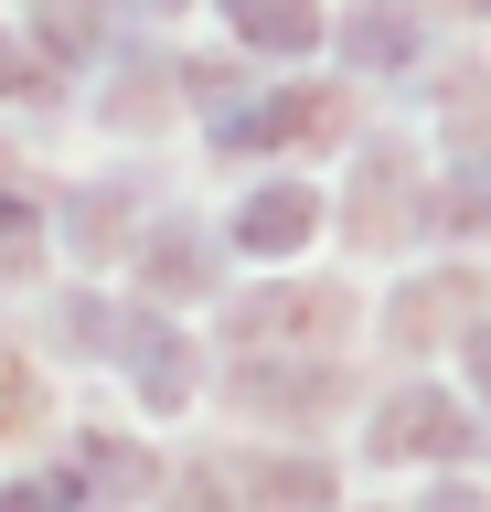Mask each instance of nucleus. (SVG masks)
I'll return each mask as SVG.
<instances>
[{"mask_svg": "<svg viewBox=\"0 0 491 512\" xmlns=\"http://www.w3.org/2000/svg\"><path fill=\"white\" fill-rule=\"evenodd\" d=\"M353 320L342 288H257V299H235V352H321L331 331Z\"/></svg>", "mask_w": 491, "mask_h": 512, "instance_id": "nucleus-1", "label": "nucleus"}, {"mask_svg": "<svg viewBox=\"0 0 491 512\" xmlns=\"http://www.w3.org/2000/svg\"><path fill=\"white\" fill-rule=\"evenodd\" d=\"M363 448H374V459H459V448H470V416H459L438 384H406V395L374 416Z\"/></svg>", "mask_w": 491, "mask_h": 512, "instance_id": "nucleus-2", "label": "nucleus"}, {"mask_svg": "<svg viewBox=\"0 0 491 512\" xmlns=\"http://www.w3.org/2000/svg\"><path fill=\"white\" fill-rule=\"evenodd\" d=\"M310 224H321V192L310 182H267L257 203H235V256H289Z\"/></svg>", "mask_w": 491, "mask_h": 512, "instance_id": "nucleus-3", "label": "nucleus"}, {"mask_svg": "<svg viewBox=\"0 0 491 512\" xmlns=\"http://www.w3.org/2000/svg\"><path fill=\"white\" fill-rule=\"evenodd\" d=\"M395 224H417L406 160H395V150H363V171H353V235H363V246H395Z\"/></svg>", "mask_w": 491, "mask_h": 512, "instance_id": "nucleus-4", "label": "nucleus"}, {"mask_svg": "<svg viewBox=\"0 0 491 512\" xmlns=\"http://www.w3.org/2000/svg\"><path fill=\"white\" fill-rule=\"evenodd\" d=\"M129 374H139V395H150L161 416L193 395V363H182V331H171V320H150V310L129 320Z\"/></svg>", "mask_w": 491, "mask_h": 512, "instance_id": "nucleus-5", "label": "nucleus"}, {"mask_svg": "<svg viewBox=\"0 0 491 512\" xmlns=\"http://www.w3.org/2000/svg\"><path fill=\"white\" fill-rule=\"evenodd\" d=\"M225 22L257 43V54H310L321 43V11L310 0H225Z\"/></svg>", "mask_w": 491, "mask_h": 512, "instance_id": "nucleus-6", "label": "nucleus"}, {"mask_svg": "<svg viewBox=\"0 0 491 512\" xmlns=\"http://www.w3.org/2000/svg\"><path fill=\"white\" fill-rule=\"evenodd\" d=\"M235 491H278V502H321V491H331V470H321V459H235Z\"/></svg>", "mask_w": 491, "mask_h": 512, "instance_id": "nucleus-7", "label": "nucleus"}, {"mask_svg": "<svg viewBox=\"0 0 491 512\" xmlns=\"http://www.w3.org/2000/svg\"><path fill=\"white\" fill-rule=\"evenodd\" d=\"M139 267L171 288V299H193L203 288V235H182V224H161V246H139Z\"/></svg>", "mask_w": 491, "mask_h": 512, "instance_id": "nucleus-8", "label": "nucleus"}, {"mask_svg": "<svg viewBox=\"0 0 491 512\" xmlns=\"http://www.w3.org/2000/svg\"><path fill=\"white\" fill-rule=\"evenodd\" d=\"M33 22H43V54H97V0H43V11H33Z\"/></svg>", "mask_w": 491, "mask_h": 512, "instance_id": "nucleus-9", "label": "nucleus"}, {"mask_svg": "<svg viewBox=\"0 0 491 512\" xmlns=\"http://www.w3.org/2000/svg\"><path fill=\"white\" fill-rule=\"evenodd\" d=\"M449 139L459 150H491V96H470V75H459V96H449Z\"/></svg>", "mask_w": 491, "mask_h": 512, "instance_id": "nucleus-10", "label": "nucleus"}, {"mask_svg": "<svg viewBox=\"0 0 491 512\" xmlns=\"http://www.w3.org/2000/svg\"><path fill=\"white\" fill-rule=\"evenodd\" d=\"M449 224H459V235H491V182H481V171L449 182Z\"/></svg>", "mask_w": 491, "mask_h": 512, "instance_id": "nucleus-11", "label": "nucleus"}, {"mask_svg": "<svg viewBox=\"0 0 491 512\" xmlns=\"http://www.w3.org/2000/svg\"><path fill=\"white\" fill-rule=\"evenodd\" d=\"M86 470H97V480H118V491H150V459H129V448H86Z\"/></svg>", "mask_w": 491, "mask_h": 512, "instance_id": "nucleus-12", "label": "nucleus"}, {"mask_svg": "<svg viewBox=\"0 0 491 512\" xmlns=\"http://www.w3.org/2000/svg\"><path fill=\"white\" fill-rule=\"evenodd\" d=\"M470 374H481V395H491V320L470 331Z\"/></svg>", "mask_w": 491, "mask_h": 512, "instance_id": "nucleus-13", "label": "nucleus"}, {"mask_svg": "<svg viewBox=\"0 0 491 512\" xmlns=\"http://www.w3.org/2000/svg\"><path fill=\"white\" fill-rule=\"evenodd\" d=\"M470 11H491V0H470Z\"/></svg>", "mask_w": 491, "mask_h": 512, "instance_id": "nucleus-14", "label": "nucleus"}]
</instances>
